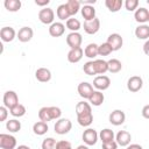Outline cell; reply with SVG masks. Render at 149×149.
I'll return each instance as SVG.
<instances>
[{
	"instance_id": "obj_1",
	"label": "cell",
	"mask_w": 149,
	"mask_h": 149,
	"mask_svg": "<svg viewBox=\"0 0 149 149\" xmlns=\"http://www.w3.org/2000/svg\"><path fill=\"white\" fill-rule=\"evenodd\" d=\"M76 114H77V121L83 127H88L93 122V114H92V107L90 102L86 101H79L76 105Z\"/></svg>"
},
{
	"instance_id": "obj_2",
	"label": "cell",
	"mask_w": 149,
	"mask_h": 149,
	"mask_svg": "<svg viewBox=\"0 0 149 149\" xmlns=\"http://www.w3.org/2000/svg\"><path fill=\"white\" fill-rule=\"evenodd\" d=\"M61 115H62V111L59 107H56V106H44L38 111V119L40 121H43V122L58 120L61 119Z\"/></svg>"
},
{
	"instance_id": "obj_3",
	"label": "cell",
	"mask_w": 149,
	"mask_h": 149,
	"mask_svg": "<svg viewBox=\"0 0 149 149\" xmlns=\"http://www.w3.org/2000/svg\"><path fill=\"white\" fill-rule=\"evenodd\" d=\"M72 128V122L69 120V119H65V118H61L56 121L55 126H54V129H55V133L58 134V135H65L68 134Z\"/></svg>"
},
{
	"instance_id": "obj_4",
	"label": "cell",
	"mask_w": 149,
	"mask_h": 149,
	"mask_svg": "<svg viewBox=\"0 0 149 149\" xmlns=\"http://www.w3.org/2000/svg\"><path fill=\"white\" fill-rule=\"evenodd\" d=\"M2 101H3V106L7 107L8 109H10L12 107H14L15 105L19 104V97L16 94L15 91H6L3 93V97H2Z\"/></svg>"
},
{
	"instance_id": "obj_5",
	"label": "cell",
	"mask_w": 149,
	"mask_h": 149,
	"mask_svg": "<svg viewBox=\"0 0 149 149\" xmlns=\"http://www.w3.org/2000/svg\"><path fill=\"white\" fill-rule=\"evenodd\" d=\"M81 139L84 141V143L86 146H94L99 139V134L97 133L95 129L93 128H87L84 130L83 135H81Z\"/></svg>"
},
{
	"instance_id": "obj_6",
	"label": "cell",
	"mask_w": 149,
	"mask_h": 149,
	"mask_svg": "<svg viewBox=\"0 0 149 149\" xmlns=\"http://www.w3.org/2000/svg\"><path fill=\"white\" fill-rule=\"evenodd\" d=\"M55 19V13L50 7H44L38 12V20L44 24H52Z\"/></svg>"
},
{
	"instance_id": "obj_7",
	"label": "cell",
	"mask_w": 149,
	"mask_h": 149,
	"mask_svg": "<svg viewBox=\"0 0 149 149\" xmlns=\"http://www.w3.org/2000/svg\"><path fill=\"white\" fill-rule=\"evenodd\" d=\"M0 148L1 149H15L16 139L10 134H0Z\"/></svg>"
},
{
	"instance_id": "obj_8",
	"label": "cell",
	"mask_w": 149,
	"mask_h": 149,
	"mask_svg": "<svg viewBox=\"0 0 149 149\" xmlns=\"http://www.w3.org/2000/svg\"><path fill=\"white\" fill-rule=\"evenodd\" d=\"M83 42V37L81 34H79L78 31L74 33H70L66 35V44L70 47V49H76V48H80Z\"/></svg>"
},
{
	"instance_id": "obj_9",
	"label": "cell",
	"mask_w": 149,
	"mask_h": 149,
	"mask_svg": "<svg viewBox=\"0 0 149 149\" xmlns=\"http://www.w3.org/2000/svg\"><path fill=\"white\" fill-rule=\"evenodd\" d=\"M109 85H111V79L105 74L97 76L93 79V87H95L97 91H105L109 87Z\"/></svg>"
},
{
	"instance_id": "obj_10",
	"label": "cell",
	"mask_w": 149,
	"mask_h": 149,
	"mask_svg": "<svg viewBox=\"0 0 149 149\" xmlns=\"http://www.w3.org/2000/svg\"><path fill=\"white\" fill-rule=\"evenodd\" d=\"M77 91H78L79 95H80L83 99H87V100L90 99V97H91V95L93 94V92H94L92 84H90V83H87V81H81V83L78 85Z\"/></svg>"
},
{
	"instance_id": "obj_11",
	"label": "cell",
	"mask_w": 149,
	"mask_h": 149,
	"mask_svg": "<svg viewBox=\"0 0 149 149\" xmlns=\"http://www.w3.org/2000/svg\"><path fill=\"white\" fill-rule=\"evenodd\" d=\"M84 31L88 35H93L99 31L100 29V20L98 17L90 20V21H84Z\"/></svg>"
},
{
	"instance_id": "obj_12",
	"label": "cell",
	"mask_w": 149,
	"mask_h": 149,
	"mask_svg": "<svg viewBox=\"0 0 149 149\" xmlns=\"http://www.w3.org/2000/svg\"><path fill=\"white\" fill-rule=\"evenodd\" d=\"M143 86V79L140 76H132L127 80V88L130 92H139Z\"/></svg>"
},
{
	"instance_id": "obj_13",
	"label": "cell",
	"mask_w": 149,
	"mask_h": 149,
	"mask_svg": "<svg viewBox=\"0 0 149 149\" xmlns=\"http://www.w3.org/2000/svg\"><path fill=\"white\" fill-rule=\"evenodd\" d=\"M108 120H109V122H111L112 125H114V126H121V125L125 122V120H126V114H125V112L121 111V109H114V111L109 114Z\"/></svg>"
},
{
	"instance_id": "obj_14",
	"label": "cell",
	"mask_w": 149,
	"mask_h": 149,
	"mask_svg": "<svg viewBox=\"0 0 149 149\" xmlns=\"http://www.w3.org/2000/svg\"><path fill=\"white\" fill-rule=\"evenodd\" d=\"M106 42L112 47L113 51H116V50L121 49V47H122V44H123V38H122V36H121L120 34L113 33V34H111V35L107 37V41H106Z\"/></svg>"
},
{
	"instance_id": "obj_15",
	"label": "cell",
	"mask_w": 149,
	"mask_h": 149,
	"mask_svg": "<svg viewBox=\"0 0 149 149\" xmlns=\"http://www.w3.org/2000/svg\"><path fill=\"white\" fill-rule=\"evenodd\" d=\"M33 36H34V31H33V29H31L30 27H28V26H24V27L20 28L19 31H17V35H16V37L19 38V41L22 42V43L29 42V41L33 38Z\"/></svg>"
},
{
	"instance_id": "obj_16",
	"label": "cell",
	"mask_w": 149,
	"mask_h": 149,
	"mask_svg": "<svg viewBox=\"0 0 149 149\" xmlns=\"http://www.w3.org/2000/svg\"><path fill=\"white\" fill-rule=\"evenodd\" d=\"M115 141L119 146L121 147H127L130 144V141H132V135L127 130H119L115 135Z\"/></svg>"
},
{
	"instance_id": "obj_17",
	"label": "cell",
	"mask_w": 149,
	"mask_h": 149,
	"mask_svg": "<svg viewBox=\"0 0 149 149\" xmlns=\"http://www.w3.org/2000/svg\"><path fill=\"white\" fill-rule=\"evenodd\" d=\"M134 19L136 22L141 24H146V22L149 21V10L144 7H140L134 13Z\"/></svg>"
},
{
	"instance_id": "obj_18",
	"label": "cell",
	"mask_w": 149,
	"mask_h": 149,
	"mask_svg": "<svg viewBox=\"0 0 149 149\" xmlns=\"http://www.w3.org/2000/svg\"><path fill=\"white\" fill-rule=\"evenodd\" d=\"M16 31L12 27H2L0 30V37L3 42H12L16 37Z\"/></svg>"
},
{
	"instance_id": "obj_19",
	"label": "cell",
	"mask_w": 149,
	"mask_h": 149,
	"mask_svg": "<svg viewBox=\"0 0 149 149\" xmlns=\"http://www.w3.org/2000/svg\"><path fill=\"white\" fill-rule=\"evenodd\" d=\"M84 56V50L80 48H76V49H70V51L68 52V61L70 63H78L81 61Z\"/></svg>"
},
{
	"instance_id": "obj_20",
	"label": "cell",
	"mask_w": 149,
	"mask_h": 149,
	"mask_svg": "<svg viewBox=\"0 0 149 149\" xmlns=\"http://www.w3.org/2000/svg\"><path fill=\"white\" fill-rule=\"evenodd\" d=\"M35 78L41 83H47L51 79V71L47 68H38L35 71Z\"/></svg>"
},
{
	"instance_id": "obj_21",
	"label": "cell",
	"mask_w": 149,
	"mask_h": 149,
	"mask_svg": "<svg viewBox=\"0 0 149 149\" xmlns=\"http://www.w3.org/2000/svg\"><path fill=\"white\" fill-rule=\"evenodd\" d=\"M65 31V26L62 22H54L49 27V34L52 37H59L64 34Z\"/></svg>"
},
{
	"instance_id": "obj_22",
	"label": "cell",
	"mask_w": 149,
	"mask_h": 149,
	"mask_svg": "<svg viewBox=\"0 0 149 149\" xmlns=\"http://www.w3.org/2000/svg\"><path fill=\"white\" fill-rule=\"evenodd\" d=\"M80 13L81 16L85 19V21L95 19V8L91 5H83V7L80 8Z\"/></svg>"
},
{
	"instance_id": "obj_23",
	"label": "cell",
	"mask_w": 149,
	"mask_h": 149,
	"mask_svg": "<svg viewBox=\"0 0 149 149\" xmlns=\"http://www.w3.org/2000/svg\"><path fill=\"white\" fill-rule=\"evenodd\" d=\"M135 36L139 40H149V26L148 24H140L135 28Z\"/></svg>"
},
{
	"instance_id": "obj_24",
	"label": "cell",
	"mask_w": 149,
	"mask_h": 149,
	"mask_svg": "<svg viewBox=\"0 0 149 149\" xmlns=\"http://www.w3.org/2000/svg\"><path fill=\"white\" fill-rule=\"evenodd\" d=\"M84 55L87 58H95L99 56V45L95 43H90L84 49Z\"/></svg>"
},
{
	"instance_id": "obj_25",
	"label": "cell",
	"mask_w": 149,
	"mask_h": 149,
	"mask_svg": "<svg viewBox=\"0 0 149 149\" xmlns=\"http://www.w3.org/2000/svg\"><path fill=\"white\" fill-rule=\"evenodd\" d=\"M56 14H57V17L59 20H62V21L63 20H69L71 17V14H70V10H69L66 3L59 5L57 7V9H56Z\"/></svg>"
},
{
	"instance_id": "obj_26",
	"label": "cell",
	"mask_w": 149,
	"mask_h": 149,
	"mask_svg": "<svg viewBox=\"0 0 149 149\" xmlns=\"http://www.w3.org/2000/svg\"><path fill=\"white\" fill-rule=\"evenodd\" d=\"M48 129H49L48 123L43 122V121H37L33 125V132H34L35 135H38V136L44 135L48 132Z\"/></svg>"
},
{
	"instance_id": "obj_27",
	"label": "cell",
	"mask_w": 149,
	"mask_h": 149,
	"mask_svg": "<svg viewBox=\"0 0 149 149\" xmlns=\"http://www.w3.org/2000/svg\"><path fill=\"white\" fill-rule=\"evenodd\" d=\"M104 100H105L104 93H102L101 91H95V90H94L93 94H92V95L90 97V99H88L90 104L93 105V106H100V105H102Z\"/></svg>"
},
{
	"instance_id": "obj_28",
	"label": "cell",
	"mask_w": 149,
	"mask_h": 149,
	"mask_svg": "<svg viewBox=\"0 0 149 149\" xmlns=\"http://www.w3.org/2000/svg\"><path fill=\"white\" fill-rule=\"evenodd\" d=\"M123 5V1L122 0H106L105 1V6L107 7V9L112 13H116L121 9Z\"/></svg>"
},
{
	"instance_id": "obj_29",
	"label": "cell",
	"mask_w": 149,
	"mask_h": 149,
	"mask_svg": "<svg viewBox=\"0 0 149 149\" xmlns=\"http://www.w3.org/2000/svg\"><path fill=\"white\" fill-rule=\"evenodd\" d=\"M94 66H95V72L99 76L105 74L108 71L107 61H104V59H94Z\"/></svg>"
},
{
	"instance_id": "obj_30",
	"label": "cell",
	"mask_w": 149,
	"mask_h": 149,
	"mask_svg": "<svg viewBox=\"0 0 149 149\" xmlns=\"http://www.w3.org/2000/svg\"><path fill=\"white\" fill-rule=\"evenodd\" d=\"M114 137H115V134H114V132H113L112 129H109V128H105V129H102V130L99 133V139L101 140L102 143H104V142L113 141Z\"/></svg>"
},
{
	"instance_id": "obj_31",
	"label": "cell",
	"mask_w": 149,
	"mask_h": 149,
	"mask_svg": "<svg viewBox=\"0 0 149 149\" xmlns=\"http://www.w3.org/2000/svg\"><path fill=\"white\" fill-rule=\"evenodd\" d=\"M107 64H108V71L111 73H118L122 69L121 62L119 59H116V58H112V59L107 61Z\"/></svg>"
},
{
	"instance_id": "obj_32",
	"label": "cell",
	"mask_w": 149,
	"mask_h": 149,
	"mask_svg": "<svg viewBox=\"0 0 149 149\" xmlns=\"http://www.w3.org/2000/svg\"><path fill=\"white\" fill-rule=\"evenodd\" d=\"M21 1L20 0H5L3 6L9 12H17L21 8Z\"/></svg>"
},
{
	"instance_id": "obj_33",
	"label": "cell",
	"mask_w": 149,
	"mask_h": 149,
	"mask_svg": "<svg viewBox=\"0 0 149 149\" xmlns=\"http://www.w3.org/2000/svg\"><path fill=\"white\" fill-rule=\"evenodd\" d=\"M65 26H66V28H68V29H70L72 33L78 31V30L80 29V27H81L80 21H79L78 19H76V17H70L69 20H66Z\"/></svg>"
},
{
	"instance_id": "obj_34",
	"label": "cell",
	"mask_w": 149,
	"mask_h": 149,
	"mask_svg": "<svg viewBox=\"0 0 149 149\" xmlns=\"http://www.w3.org/2000/svg\"><path fill=\"white\" fill-rule=\"evenodd\" d=\"M26 112H27V111H26V107H24L22 104H20V102L9 109V113H10L14 118H21V116H23V115L26 114Z\"/></svg>"
},
{
	"instance_id": "obj_35",
	"label": "cell",
	"mask_w": 149,
	"mask_h": 149,
	"mask_svg": "<svg viewBox=\"0 0 149 149\" xmlns=\"http://www.w3.org/2000/svg\"><path fill=\"white\" fill-rule=\"evenodd\" d=\"M6 128H7V130H9V133H17L21 129V122L16 119L8 120L6 122Z\"/></svg>"
},
{
	"instance_id": "obj_36",
	"label": "cell",
	"mask_w": 149,
	"mask_h": 149,
	"mask_svg": "<svg viewBox=\"0 0 149 149\" xmlns=\"http://www.w3.org/2000/svg\"><path fill=\"white\" fill-rule=\"evenodd\" d=\"M65 3H66V6H68V8H69V10H70L71 16L76 15V14L79 12V9L81 8V7H80V1H78V0H69V1H66Z\"/></svg>"
},
{
	"instance_id": "obj_37",
	"label": "cell",
	"mask_w": 149,
	"mask_h": 149,
	"mask_svg": "<svg viewBox=\"0 0 149 149\" xmlns=\"http://www.w3.org/2000/svg\"><path fill=\"white\" fill-rule=\"evenodd\" d=\"M83 71L87 74V76H94L97 74L95 72V66H94V61H88L84 64L83 66Z\"/></svg>"
},
{
	"instance_id": "obj_38",
	"label": "cell",
	"mask_w": 149,
	"mask_h": 149,
	"mask_svg": "<svg viewBox=\"0 0 149 149\" xmlns=\"http://www.w3.org/2000/svg\"><path fill=\"white\" fill-rule=\"evenodd\" d=\"M112 52H113V49H112V47L107 42L101 43L99 45V56H108Z\"/></svg>"
},
{
	"instance_id": "obj_39",
	"label": "cell",
	"mask_w": 149,
	"mask_h": 149,
	"mask_svg": "<svg viewBox=\"0 0 149 149\" xmlns=\"http://www.w3.org/2000/svg\"><path fill=\"white\" fill-rule=\"evenodd\" d=\"M56 144H57V142L54 137H47L43 140L41 147H42V149H56Z\"/></svg>"
},
{
	"instance_id": "obj_40",
	"label": "cell",
	"mask_w": 149,
	"mask_h": 149,
	"mask_svg": "<svg viewBox=\"0 0 149 149\" xmlns=\"http://www.w3.org/2000/svg\"><path fill=\"white\" fill-rule=\"evenodd\" d=\"M125 7L127 10L129 12H133V10H136L137 7H139V0H126L125 1Z\"/></svg>"
},
{
	"instance_id": "obj_41",
	"label": "cell",
	"mask_w": 149,
	"mask_h": 149,
	"mask_svg": "<svg viewBox=\"0 0 149 149\" xmlns=\"http://www.w3.org/2000/svg\"><path fill=\"white\" fill-rule=\"evenodd\" d=\"M56 149H72V146L69 141H65V140H61L57 142L56 144Z\"/></svg>"
},
{
	"instance_id": "obj_42",
	"label": "cell",
	"mask_w": 149,
	"mask_h": 149,
	"mask_svg": "<svg viewBox=\"0 0 149 149\" xmlns=\"http://www.w3.org/2000/svg\"><path fill=\"white\" fill-rule=\"evenodd\" d=\"M118 146L119 144L116 143V141L113 140V141H109V142H104L101 148L102 149H118Z\"/></svg>"
},
{
	"instance_id": "obj_43",
	"label": "cell",
	"mask_w": 149,
	"mask_h": 149,
	"mask_svg": "<svg viewBox=\"0 0 149 149\" xmlns=\"http://www.w3.org/2000/svg\"><path fill=\"white\" fill-rule=\"evenodd\" d=\"M7 109H8V108L5 107V106H1V107H0V122L6 121V119H7V116H8V111H7Z\"/></svg>"
},
{
	"instance_id": "obj_44",
	"label": "cell",
	"mask_w": 149,
	"mask_h": 149,
	"mask_svg": "<svg viewBox=\"0 0 149 149\" xmlns=\"http://www.w3.org/2000/svg\"><path fill=\"white\" fill-rule=\"evenodd\" d=\"M141 113H142V116H143L144 119H148V120H149V105L143 106Z\"/></svg>"
},
{
	"instance_id": "obj_45",
	"label": "cell",
	"mask_w": 149,
	"mask_h": 149,
	"mask_svg": "<svg viewBox=\"0 0 149 149\" xmlns=\"http://www.w3.org/2000/svg\"><path fill=\"white\" fill-rule=\"evenodd\" d=\"M49 2H50V0H35V3H36L37 6L43 7V8H44V6L49 5Z\"/></svg>"
},
{
	"instance_id": "obj_46",
	"label": "cell",
	"mask_w": 149,
	"mask_h": 149,
	"mask_svg": "<svg viewBox=\"0 0 149 149\" xmlns=\"http://www.w3.org/2000/svg\"><path fill=\"white\" fill-rule=\"evenodd\" d=\"M143 52H144L147 56H149V40H147V41L144 42V44H143Z\"/></svg>"
},
{
	"instance_id": "obj_47",
	"label": "cell",
	"mask_w": 149,
	"mask_h": 149,
	"mask_svg": "<svg viewBox=\"0 0 149 149\" xmlns=\"http://www.w3.org/2000/svg\"><path fill=\"white\" fill-rule=\"evenodd\" d=\"M126 149H143V148H142V146H140L137 143H132V144L127 146Z\"/></svg>"
},
{
	"instance_id": "obj_48",
	"label": "cell",
	"mask_w": 149,
	"mask_h": 149,
	"mask_svg": "<svg viewBox=\"0 0 149 149\" xmlns=\"http://www.w3.org/2000/svg\"><path fill=\"white\" fill-rule=\"evenodd\" d=\"M95 1L97 0H83V1H80V3L81 5H91V6H93L95 3Z\"/></svg>"
},
{
	"instance_id": "obj_49",
	"label": "cell",
	"mask_w": 149,
	"mask_h": 149,
	"mask_svg": "<svg viewBox=\"0 0 149 149\" xmlns=\"http://www.w3.org/2000/svg\"><path fill=\"white\" fill-rule=\"evenodd\" d=\"M76 149H88V146H86V144H80V146H78Z\"/></svg>"
},
{
	"instance_id": "obj_50",
	"label": "cell",
	"mask_w": 149,
	"mask_h": 149,
	"mask_svg": "<svg viewBox=\"0 0 149 149\" xmlns=\"http://www.w3.org/2000/svg\"><path fill=\"white\" fill-rule=\"evenodd\" d=\"M16 149H30L28 146H26V144H21V146H19Z\"/></svg>"
},
{
	"instance_id": "obj_51",
	"label": "cell",
	"mask_w": 149,
	"mask_h": 149,
	"mask_svg": "<svg viewBox=\"0 0 149 149\" xmlns=\"http://www.w3.org/2000/svg\"><path fill=\"white\" fill-rule=\"evenodd\" d=\"M147 3H148V5H149V0H147Z\"/></svg>"
},
{
	"instance_id": "obj_52",
	"label": "cell",
	"mask_w": 149,
	"mask_h": 149,
	"mask_svg": "<svg viewBox=\"0 0 149 149\" xmlns=\"http://www.w3.org/2000/svg\"><path fill=\"white\" fill-rule=\"evenodd\" d=\"M148 22H149V21H148Z\"/></svg>"
}]
</instances>
